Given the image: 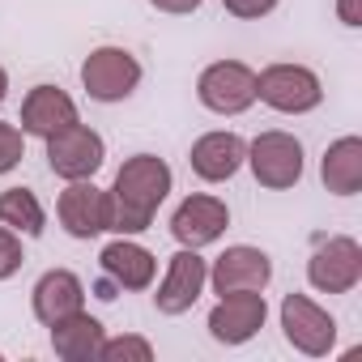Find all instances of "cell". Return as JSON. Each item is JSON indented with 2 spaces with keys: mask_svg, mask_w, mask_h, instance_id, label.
<instances>
[{
  "mask_svg": "<svg viewBox=\"0 0 362 362\" xmlns=\"http://www.w3.org/2000/svg\"><path fill=\"white\" fill-rule=\"evenodd\" d=\"M43 205L30 188H9L0 192V226L22 230V235H43Z\"/></svg>",
  "mask_w": 362,
  "mask_h": 362,
  "instance_id": "20",
  "label": "cell"
},
{
  "mask_svg": "<svg viewBox=\"0 0 362 362\" xmlns=\"http://www.w3.org/2000/svg\"><path fill=\"white\" fill-rule=\"evenodd\" d=\"M153 269L158 260L141 247V243H128V239H115L103 247V273L111 277V286L119 290H145L153 281Z\"/></svg>",
  "mask_w": 362,
  "mask_h": 362,
  "instance_id": "17",
  "label": "cell"
},
{
  "mask_svg": "<svg viewBox=\"0 0 362 362\" xmlns=\"http://www.w3.org/2000/svg\"><path fill=\"white\" fill-rule=\"evenodd\" d=\"M320 175H324V188H328V192H337V197H354V192L362 188V141H358V136H341V141H332L328 153H324Z\"/></svg>",
  "mask_w": 362,
  "mask_h": 362,
  "instance_id": "19",
  "label": "cell"
},
{
  "mask_svg": "<svg viewBox=\"0 0 362 362\" xmlns=\"http://www.w3.org/2000/svg\"><path fill=\"white\" fill-rule=\"evenodd\" d=\"M214 290L218 294H239V290H264L273 277V264L260 247H226L214 264Z\"/></svg>",
  "mask_w": 362,
  "mask_h": 362,
  "instance_id": "13",
  "label": "cell"
},
{
  "mask_svg": "<svg viewBox=\"0 0 362 362\" xmlns=\"http://www.w3.org/2000/svg\"><path fill=\"white\" fill-rule=\"evenodd\" d=\"M35 315H39V324H56V320H64V315H73V311H81V303H86V290H81V281L69 273V269H52V273H43L39 277V286H35Z\"/></svg>",
  "mask_w": 362,
  "mask_h": 362,
  "instance_id": "16",
  "label": "cell"
},
{
  "mask_svg": "<svg viewBox=\"0 0 362 362\" xmlns=\"http://www.w3.org/2000/svg\"><path fill=\"white\" fill-rule=\"evenodd\" d=\"M247 162L264 188H294L303 179V145L290 132H260L247 149Z\"/></svg>",
  "mask_w": 362,
  "mask_h": 362,
  "instance_id": "4",
  "label": "cell"
},
{
  "mask_svg": "<svg viewBox=\"0 0 362 362\" xmlns=\"http://www.w3.org/2000/svg\"><path fill=\"white\" fill-rule=\"evenodd\" d=\"M47 162L60 179H90L103 166V136L86 124H69L47 136Z\"/></svg>",
  "mask_w": 362,
  "mask_h": 362,
  "instance_id": "7",
  "label": "cell"
},
{
  "mask_svg": "<svg viewBox=\"0 0 362 362\" xmlns=\"http://www.w3.org/2000/svg\"><path fill=\"white\" fill-rule=\"evenodd\" d=\"M5 90H9V77H5V69H0V103H5Z\"/></svg>",
  "mask_w": 362,
  "mask_h": 362,
  "instance_id": "27",
  "label": "cell"
},
{
  "mask_svg": "<svg viewBox=\"0 0 362 362\" xmlns=\"http://www.w3.org/2000/svg\"><path fill=\"white\" fill-rule=\"evenodd\" d=\"M264 294L260 290H239V294H222V303L209 311V332L222 345H243L264 328Z\"/></svg>",
  "mask_w": 362,
  "mask_h": 362,
  "instance_id": "8",
  "label": "cell"
},
{
  "mask_svg": "<svg viewBox=\"0 0 362 362\" xmlns=\"http://www.w3.org/2000/svg\"><path fill=\"white\" fill-rule=\"evenodd\" d=\"M222 5H226V13H235V18H264V13L277 9V0H222Z\"/></svg>",
  "mask_w": 362,
  "mask_h": 362,
  "instance_id": "24",
  "label": "cell"
},
{
  "mask_svg": "<svg viewBox=\"0 0 362 362\" xmlns=\"http://www.w3.org/2000/svg\"><path fill=\"white\" fill-rule=\"evenodd\" d=\"M205 281H209V269H205V260L197 256V247L175 252V256H170V269H166V277H162V286H158V294H153L158 311H162V315H184V311L201 298Z\"/></svg>",
  "mask_w": 362,
  "mask_h": 362,
  "instance_id": "10",
  "label": "cell"
},
{
  "mask_svg": "<svg viewBox=\"0 0 362 362\" xmlns=\"http://www.w3.org/2000/svg\"><path fill=\"white\" fill-rule=\"evenodd\" d=\"M69 124H77V107H73V98L64 94V90H56V86H35L30 94H26V103H22V128L26 132H35V136H52V132H60V128H69Z\"/></svg>",
  "mask_w": 362,
  "mask_h": 362,
  "instance_id": "14",
  "label": "cell"
},
{
  "mask_svg": "<svg viewBox=\"0 0 362 362\" xmlns=\"http://www.w3.org/2000/svg\"><path fill=\"white\" fill-rule=\"evenodd\" d=\"M226 222H230V214L218 197H188L170 218V235L184 247H205V243L222 239Z\"/></svg>",
  "mask_w": 362,
  "mask_h": 362,
  "instance_id": "12",
  "label": "cell"
},
{
  "mask_svg": "<svg viewBox=\"0 0 362 362\" xmlns=\"http://www.w3.org/2000/svg\"><path fill=\"white\" fill-rule=\"evenodd\" d=\"M197 94H201V103L209 111L239 115V111H247L256 103V73L247 64H239V60H218V64H209L201 73Z\"/></svg>",
  "mask_w": 362,
  "mask_h": 362,
  "instance_id": "3",
  "label": "cell"
},
{
  "mask_svg": "<svg viewBox=\"0 0 362 362\" xmlns=\"http://www.w3.org/2000/svg\"><path fill=\"white\" fill-rule=\"evenodd\" d=\"M52 345L64 362H90L103 349V324L86 311H73V315L52 324Z\"/></svg>",
  "mask_w": 362,
  "mask_h": 362,
  "instance_id": "18",
  "label": "cell"
},
{
  "mask_svg": "<svg viewBox=\"0 0 362 362\" xmlns=\"http://www.w3.org/2000/svg\"><path fill=\"white\" fill-rule=\"evenodd\" d=\"M281 328H286V341H290L294 349L311 354V358L328 354L332 341H337L332 315H328L320 303H311L307 294H286V303H281Z\"/></svg>",
  "mask_w": 362,
  "mask_h": 362,
  "instance_id": "6",
  "label": "cell"
},
{
  "mask_svg": "<svg viewBox=\"0 0 362 362\" xmlns=\"http://www.w3.org/2000/svg\"><path fill=\"white\" fill-rule=\"evenodd\" d=\"M256 98H264L273 111H286V115H303V111H315L324 90H320V77L303 64H273L256 77Z\"/></svg>",
  "mask_w": 362,
  "mask_h": 362,
  "instance_id": "2",
  "label": "cell"
},
{
  "mask_svg": "<svg viewBox=\"0 0 362 362\" xmlns=\"http://www.w3.org/2000/svg\"><path fill=\"white\" fill-rule=\"evenodd\" d=\"M60 222L73 239H94L111 222V201L103 188L86 184V179H69V188L60 192Z\"/></svg>",
  "mask_w": 362,
  "mask_h": 362,
  "instance_id": "11",
  "label": "cell"
},
{
  "mask_svg": "<svg viewBox=\"0 0 362 362\" xmlns=\"http://www.w3.org/2000/svg\"><path fill=\"white\" fill-rule=\"evenodd\" d=\"M18 269H22V243H18V235H13V230L0 226V281L13 277Z\"/></svg>",
  "mask_w": 362,
  "mask_h": 362,
  "instance_id": "23",
  "label": "cell"
},
{
  "mask_svg": "<svg viewBox=\"0 0 362 362\" xmlns=\"http://www.w3.org/2000/svg\"><path fill=\"white\" fill-rule=\"evenodd\" d=\"M307 277L324 294H345L362 277V247L354 239H324L307 264Z\"/></svg>",
  "mask_w": 362,
  "mask_h": 362,
  "instance_id": "9",
  "label": "cell"
},
{
  "mask_svg": "<svg viewBox=\"0 0 362 362\" xmlns=\"http://www.w3.org/2000/svg\"><path fill=\"white\" fill-rule=\"evenodd\" d=\"M22 153H26V145H22V132H18L13 124H0V175H5V170H13V166L22 162Z\"/></svg>",
  "mask_w": 362,
  "mask_h": 362,
  "instance_id": "22",
  "label": "cell"
},
{
  "mask_svg": "<svg viewBox=\"0 0 362 362\" xmlns=\"http://www.w3.org/2000/svg\"><path fill=\"white\" fill-rule=\"evenodd\" d=\"M149 5L162 13H192V9H201V0H149Z\"/></svg>",
  "mask_w": 362,
  "mask_h": 362,
  "instance_id": "25",
  "label": "cell"
},
{
  "mask_svg": "<svg viewBox=\"0 0 362 362\" xmlns=\"http://www.w3.org/2000/svg\"><path fill=\"white\" fill-rule=\"evenodd\" d=\"M337 13L345 26H362V9H358V0H337Z\"/></svg>",
  "mask_w": 362,
  "mask_h": 362,
  "instance_id": "26",
  "label": "cell"
},
{
  "mask_svg": "<svg viewBox=\"0 0 362 362\" xmlns=\"http://www.w3.org/2000/svg\"><path fill=\"white\" fill-rule=\"evenodd\" d=\"M170 192V166L153 153H136L119 166L115 175V188L107 192L111 201V222L107 230H119V235H141L149 230L158 205L166 201Z\"/></svg>",
  "mask_w": 362,
  "mask_h": 362,
  "instance_id": "1",
  "label": "cell"
},
{
  "mask_svg": "<svg viewBox=\"0 0 362 362\" xmlns=\"http://www.w3.org/2000/svg\"><path fill=\"white\" fill-rule=\"evenodd\" d=\"M81 81H86L90 98H98V103H119V98H128V94L136 90L141 64H136L124 47H98V52L86 56Z\"/></svg>",
  "mask_w": 362,
  "mask_h": 362,
  "instance_id": "5",
  "label": "cell"
},
{
  "mask_svg": "<svg viewBox=\"0 0 362 362\" xmlns=\"http://www.w3.org/2000/svg\"><path fill=\"white\" fill-rule=\"evenodd\" d=\"M98 358H107V362H149L153 345L141 341V337H119V341H103Z\"/></svg>",
  "mask_w": 362,
  "mask_h": 362,
  "instance_id": "21",
  "label": "cell"
},
{
  "mask_svg": "<svg viewBox=\"0 0 362 362\" xmlns=\"http://www.w3.org/2000/svg\"><path fill=\"white\" fill-rule=\"evenodd\" d=\"M247 158V145L235 136V132H205L197 145H192V170L201 179H209V184H222V179H230Z\"/></svg>",
  "mask_w": 362,
  "mask_h": 362,
  "instance_id": "15",
  "label": "cell"
}]
</instances>
